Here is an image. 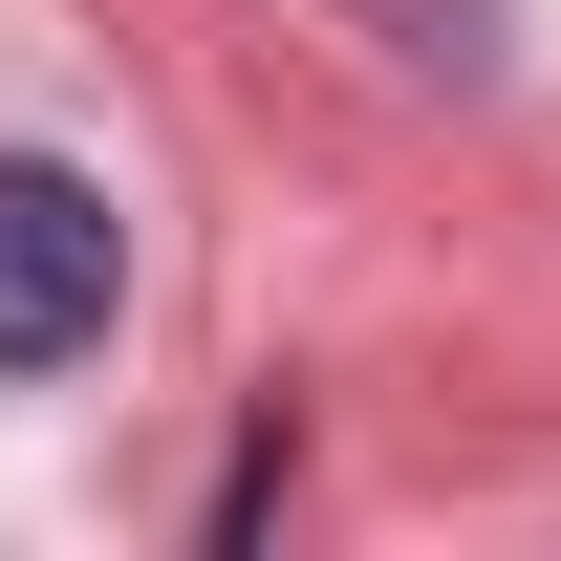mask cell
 <instances>
[{
  "label": "cell",
  "mask_w": 561,
  "mask_h": 561,
  "mask_svg": "<svg viewBox=\"0 0 561 561\" xmlns=\"http://www.w3.org/2000/svg\"><path fill=\"white\" fill-rule=\"evenodd\" d=\"M108 302H130V216L66 151H0V367H87Z\"/></svg>",
  "instance_id": "6da1fadb"
}]
</instances>
